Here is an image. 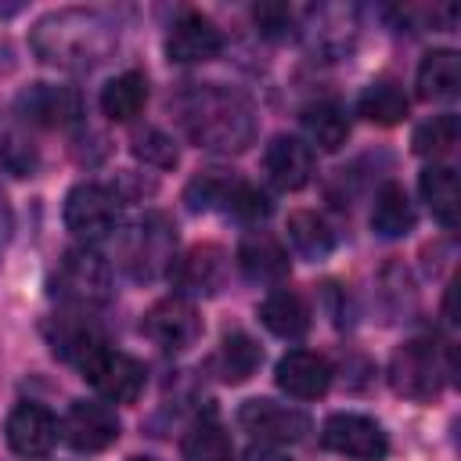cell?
Wrapping results in <instances>:
<instances>
[{
	"label": "cell",
	"mask_w": 461,
	"mask_h": 461,
	"mask_svg": "<svg viewBox=\"0 0 461 461\" xmlns=\"http://www.w3.org/2000/svg\"><path fill=\"white\" fill-rule=\"evenodd\" d=\"M184 126L198 148L209 151H245L256 137L252 104L216 83H205L184 97Z\"/></svg>",
	"instance_id": "6da1fadb"
},
{
	"label": "cell",
	"mask_w": 461,
	"mask_h": 461,
	"mask_svg": "<svg viewBox=\"0 0 461 461\" xmlns=\"http://www.w3.org/2000/svg\"><path fill=\"white\" fill-rule=\"evenodd\" d=\"M104 22L90 11H58V14H47L40 25H36V50L47 58V61H61V65H86V61H97V54L108 47V36H104Z\"/></svg>",
	"instance_id": "7a4b0ae2"
},
{
	"label": "cell",
	"mask_w": 461,
	"mask_h": 461,
	"mask_svg": "<svg viewBox=\"0 0 461 461\" xmlns=\"http://www.w3.org/2000/svg\"><path fill=\"white\" fill-rule=\"evenodd\" d=\"M389 385L403 400L429 403L443 389V367H439V349L429 339H411L403 342L393 360H389Z\"/></svg>",
	"instance_id": "3957f363"
},
{
	"label": "cell",
	"mask_w": 461,
	"mask_h": 461,
	"mask_svg": "<svg viewBox=\"0 0 461 461\" xmlns=\"http://www.w3.org/2000/svg\"><path fill=\"white\" fill-rule=\"evenodd\" d=\"M54 295L76 306H101L112 295V270L108 263L90 249H72L61 256L54 270Z\"/></svg>",
	"instance_id": "277c9868"
},
{
	"label": "cell",
	"mask_w": 461,
	"mask_h": 461,
	"mask_svg": "<svg viewBox=\"0 0 461 461\" xmlns=\"http://www.w3.org/2000/svg\"><path fill=\"white\" fill-rule=\"evenodd\" d=\"M173 245H176V227L162 212H148L130 230V241H126V270L137 281H151L155 274L169 270Z\"/></svg>",
	"instance_id": "5b68a950"
},
{
	"label": "cell",
	"mask_w": 461,
	"mask_h": 461,
	"mask_svg": "<svg viewBox=\"0 0 461 461\" xmlns=\"http://www.w3.org/2000/svg\"><path fill=\"white\" fill-rule=\"evenodd\" d=\"M83 378L108 400V403H133L144 389V367L119 349L97 346L83 364Z\"/></svg>",
	"instance_id": "8992f818"
},
{
	"label": "cell",
	"mask_w": 461,
	"mask_h": 461,
	"mask_svg": "<svg viewBox=\"0 0 461 461\" xmlns=\"http://www.w3.org/2000/svg\"><path fill=\"white\" fill-rule=\"evenodd\" d=\"M115 216H119V205L104 184H76L65 198V227L86 245L108 238L115 227Z\"/></svg>",
	"instance_id": "52a82bcc"
},
{
	"label": "cell",
	"mask_w": 461,
	"mask_h": 461,
	"mask_svg": "<svg viewBox=\"0 0 461 461\" xmlns=\"http://www.w3.org/2000/svg\"><path fill=\"white\" fill-rule=\"evenodd\" d=\"M61 439L79 454H101L119 439V414L97 400H76L61 418Z\"/></svg>",
	"instance_id": "ba28073f"
},
{
	"label": "cell",
	"mask_w": 461,
	"mask_h": 461,
	"mask_svg": "<svg viewBox=\"0 0 461 461\" xmlns=\"http://www.w3.org/2000/svg\"><path fill=\"white\" fill-rule=\"evenodd\" d=\"M321 443L335 454H346V457H357V461H378L385 457L389 450V439L382 432V425L367 414H353V411H342V414H331L321 429Z\"/></svg>",
	"instance_id": "9c48e42d"
},
{
	"label": "cell",
	"mask_w": 461,
	"mask_h": 461,
	"mask_svg": "<svg viewBox=\"0 0 461 461\" xmlns=\"http://www.w3.org/2000/svg\"><path fill=\"white\" fill-rule=\"evenodd\" d=\"M140 328H144V335H148L158 349H166V353H180V349H187V346L202 335V321H198L194 306H191L187 299H180V295L158 299V303L144 313Z\"/></svg>",
	"instance_id": "30bf717a"
},
{
	"label": "cell",
	"mask_w": 461,
	"mask_h": 461,
	"mask_svg": "<svg viewBox=\"0 0 461 461\" xmlns=\"http://www.w3.org/2000/svg\"><path fill=\"white\" fill-rule=\"evenodd\" d=\"M238 425L245 432H252L259 443H274V447L299 443L310 432V418L303 411L285 407V403H274V400H249V403H241Z\"/></svg>",
	"instance_id": "8fae6325"
},
{
	"label": "cell",
	"mask_w": 461,
	"mask_h": 461,
	"mask_svg": "<svg viewBox=\"0 0 461 461\" xmlns=\"http://www.w3.org/2000/svg\"><path fill=\"white\" fill-rule=\"evenodd\" d=\"M223 50V36L220 29L202 14V11H184L169 36H166V54L176 65H198V61H212Z\"/></svg>",
	"instance_id": "7c38bea8"
},
{
	"label": "cell",
	"mask_w": 461,
	"mask_h": 461,
	"mask_svg": "<svg viewBox=\"0 0 461 461\" xmlns=\"http://www.w3.org/2000/svg\"><path fill=\"white\" fill-rule=\"evenodd\" d=\"M4 436L18 457H43L58 439V421L40 403H18L4 421Z\"/></svg>",
	"instance_id": "4fadbf2b"
},
{
	"label": "cell",
	"mask_w": 461,
	"mask_h": 461,
	"mask_svg": "<svg viewBox=\"0 0 461 461\" xmlns=\"http://www.w3.org/2000/svg\"><path fill=\"white\" fill-rule=\"evenodd\" d=\"M223 270L227 259L220 245H194L184 256H173L166 274L184 295H212L223 285Z\"/></svg>",
	"instance_id": "5bb4252c"
},
{
	"label": "cell",
	"mask_w": 461,
	"mask_h": 461,
	"mask_svg": "<svg viewBox=\"0 0 461 461\" xmlns=\"http://www.w3.org/2000/svg\"><path fill=\"white\" fill-rule=\"evenodd\" d=\"M274 382L295 400H317L331 385V364L313 349H288L274 367Z\"/></svg>",
	"instance_id": "9a60e30c"
},
{
	"label": "cell",
	"mask_w": 461,
	"mask_h": 461,
	"mask_svg": "<svg viewBox=\"0 0 461 461\" xmlns=\"http://www.w3.org/2000/svg\"><path fill=\"white\" fill-rule=\"evenodd\" d=\"M18 112L36 122V126H50V130H61V126H72L83 112V101H79V90L72 86H54V83H36L29 86L22 97H18Z\"/></svg>",
	"instance_id": "2e32d148"
},
{
	"label": "cell",
	"mask_w": 461,
	"mask_h": 461,
	"mask_svg": "<svg viewBox=\"0 0 461 461\" xmlns=\"http://www.w3.org/2000/svg\"><path fill=\"white\" fill-rule=\"evenodd\" d=\"M263 169L281 191H299L313 176V148L299 137L277 133L263 151Z\"/></svg>",
	"instance_id": "e0dca14e"
},
{
	"label": "cell",
	"mask_w": 461,
	"mask_h": 461,
	"mask_svg": "<svg viewBox=\"0 0 461 461\" xmlns=\"http://www.w3.org/2000/svg\"><path fill=\"white\" fill-rule=\"evenodd\" d=\"M238 267L256 285H277L288 277V252L274 234H245L238 245Z\"/></svg>",
	"instance_id": "ac0fdd59"
},
{
	"label": "cell",
	"mask_w": 461,
	"mask_h": 461,
	"mask_svg": "<svg viewBox=\"0 0 461 461\" xmlns=\"http://www.w3.org/2000/svg\"><path fill=\"white\" fill-rule=\"evenodd\" d=\"M259 321L267 324V331H274L277 339H303L310 331V306L303 303L299 292L292 288H277L259 303Z\"/></svg>",
	"instance_id": "d6986e66"
},
{
	"label": "cell",
	"mask_w": 461,
	"mask_h": 461,
	"mask_svg": "<svg viewBox=\"0 0 461 461\" xmlns=\"http://www.w3.org/2000/svg\"><path fill=\"white\" fill-rule=\"evenodd\" d=\"M461 86V58L457 50H429L418 65V97L421 101H447Z\"/></svg>",
	"instance_id": "ffe728a7"
},
{
	"label": "cell",
	"mask_w": 461,
	"mask_h": 461,
	"mask_svg": "<svg viewBox=\"0 0 461 461\" xmlns=\"http://www.w3.org/2000/svg\"><path fill=\"white\" fill-rule=\"evenodd\" d=\"M148 104V79L144 72H122L115 79L104 83L101 90V112L112 119V122H130L144 112Z\"/></svg>",
	"instance_id": "44dd1931"
},
{
	"label": "cell",
	"mask_w": 461,
	"mask_h": 461,
	"mask_svg": "<svg viewBox=\"0 0 461 461\" xmlns=\"http://www.w3.org/2000/svg\"><path fill=\"white\" fill-rule=\"evenodd\" d=\"M414 205L407 198V191L400 184H385L375 194V209H371V230L378 238H403L414 230Z\"/></svg>",
	"instance_id": "7402d4cb"
},
{
	"label": "cell",
	"mask_w": 461,
	"mask_h": 461,
	"mask_svg": "<svg viewBox=\"0 0 461 461\" xmlns=\"http://www.w3.org/2000/svg\"><path fill=\"white\" fill-rule=\"evenodd\" d=\"M303 130L321 151H339L349 137V115L335 101H317L303 112Z\"/></svg>",
	"instance_id": "603a6c76"
},
{
	"label": "cell",
	"mask_w": 461,
	"mask_h": 461,
	"mask_svg": "<svg viewBox=\"0 0 461 461\" xmlns=\"http://www.w3.org/2000/svg\"><path fill=\"white\" fill-rule=\"evenodd\" d=\"M47 335H50V349L61 360H72V364H83L97 346H104L97 328L90 321H83V317H58L47 328Z\"/></svg>",
	"instance_id": "cb8c5ba5"
},
{
	"label": "cell",
	"mask_w": 461,
	"mask_h": 461,
	"mask_svg": "<svg viewBox=\"0 0 461 461\" xmlns=\"http://www.w3.org/2000/svg\"><path fill=\"white\" fill-rule=\"evenodd\" d=\"M418 187H421V198L429 202V209H432V216L443 223V227H454L457 223V173L450 169V166H429V169H421V180H418Z\"/></svg>",
	"instance_id": "d4e9b609"
},
{
	"label": "cell",
	"mask_w": 461,
	"mask_h": 461,
	"mask_svg": "<svg viewBox=\"0 0 461 461\" xmlns=\"http://www.w3.org/2000/svg\"><path fill=\"white\" fill-rule=\"evenodd\" d=\"M288 241L299 256L306 259H324L331 249H335V230L328 227V220L321 212H310V209H295L288 216Z\"/></svg>",
	"instance_id": "484cf974"
},
{
	"label": "cell",
	"mask_w": 461,
	"mask_h": 461,
	"mask_svg": "<svg viewBox=\"0 0 461 461\" xmlns=\"http://www.w3.org/2000/svg\"><path fill=\"white\" fill-rule=\"evenodd\" d=\"M263 364V349L256 346L252 335L245 331H230L223 335V346H220V375L223 382L238 385V382H249Z\"/></svg>",
	"instance_id": "4316f807"
},
{
	"label": "cell",
	"mask_w": 461,
	"mask_h": 461,
	"mask_svg": "<svg viewBox=\"0 0 461 461\" xmlns=\"http://www.w3.org/2000/svg\"><path fill=\"white\" fill-rule=\"evenodd\" d=\"M184 457L187 461H234V443H230L227 429L212 414H205L184 436Z\"/></svg>",
	"instance_id": "83f0119b"
},
{
	"label": "cell",
	"mask_w": 461,
	"mask_h": 461,
	"mask_svg": "<svg viewBox=\"0 0 461 461\" xmlns=\"http://www.w3.org/2000/svg\"><path fill=\"white\" fill-rule=\"evenodd\" d=\"M407 94L389 79H378L360 94V115L375 126H396L400 119H407Z\"/></svg>",
	"instance_id": "f1b7e54d"
},
{
	"label": "cell",
	"mask_w": 461,
	"mask_h": 461,
	"mask_svg": "<svg viewBox=\"0 0 461 461\" xmlns=\"http://www.w3.org/2000/svg\"><path fill=\"white\" fill-rule=\"evenodd\" d=\"M411 144H414V151L425 155V158L447 155V151L457 144V115H450V112H447V115H432L429 122H421V126L414 130Z\"/></svg>",
	"instance_id": "f546056e"
},
{
	"label": "cell",
	"mask_w": 461,
	"mask_h": 461,
	"mask_svg": "<svg viewBox=\"0 0 461 461\" xmlns=\"http://www.w3.org/2000/svg\"><path fill=\"white\" fill-rule=\"evenodd\" d=\"M223 209H227L230 216L245 220V223H256V220H267V216H270L267 194H263L259 187L245 184V180H234V184H230V191H227V198H223Z\"/></svg>",
	"instance_id": "4dcf8cb0"
},
{
	"label": "cell",
	"mask_w": 461,
	"mask_h": 461,
	"mask_svg": "<svg viewBox=\"0 0 461 461\" xmlns=\"http://www.w3.org/2000/svg\"><path fill=\"white\" fill-rule=\"evenodd\" d=\"M133 155L144 162V166H155V169H173L176 166V144L162 133V130H144L133 137Z\"/></svg>",
	"instance_id": "1f68e13d"
},
{
	"label": "cell",
	"mask_w": 461,
	"mask_h": 461,
	"mask_svg": "<svg viewBox=\"0 0 461 461\" xmlns=\"http://www.w3.org/2000/svg\"><path fill=\"white\" fill-rule=\"evenodd\" d=\"M230 184H234V176H227V173H220V169H209V173H202V176H194V180L187 184V205H191L194 212H198V209L223 205Z\"/></svg>",
	"instance_id": "d6a6232c"
},
{
	"label": "cell",
	"mask_w": 461,
	"mask_h": 461,
	"mask_svg": "<svg viewBox=\"0 0 461 461\" xmlns=\"http://www.w3.org/2000/svg\"><path fill=\"white\" fill-rule=\"evenodd\" d=\"M0 166L14 176H29L36 169V148L25 137L7 133V137H0Z\"/></svg>",
	"instance_id": "836d02e7"
},
{
	"label": "cell",
	"mask_w": 461,
	"mask_h": 461,
	"mask_svg": "<svg viewBox=\"0 0 461 461\" xmlns=\"http://www.w3.org/2000/svg\"><path fill=\"white\" fill-rule=\"evenodd\" d=\"M252 14H256V25L263 29V36H285L292 29V11L285 4H259Z\"/></svg>",
	"instance_id": "e575fe53"
},
{
	"label": "cell",
	"mask_w": 461,
	"mask_h": 461,
	"mask_svg": "<svg viewBox=\"0 0 461 461\" xmlns=\"http://www.w3.org/2000/svg\"><path fill=\"white\" fill-rule=\"evenodd\" d=\"M241 461H292V457L281 447H274V443H252Z\"/></svg>",
	"instance_id": "d590c367"
},
{
	"label": "cell",
	"mask_w": 461,
	"mask_h": 461,
	"mask_svg": "<svg viewBox=\"0 0 461 461\" xmlns=\"http://www.w3.org/2000/svg\"><path fill=\"white\" fill-rule=\"evenodd\" d=\"M7 238H11V209H7V198L0 194V256H4Z\"/></svg>",
	"instance_id": "8d00e7d4"
},
{
	"label": "cell",
	"mask_w": 461,
	"mask_h": 461,
	"mask_svg": "<svg viewBox=\"0 0 461 461\" xmlns=\"http://www.w3.org/2000/svg\"><path fill=\"white\" fill-rule=\"evenodd\" d=\"M130 461H155V457H130Z\"/></svg>",
	"instance_id": "74e56055"
}]
</instances>
